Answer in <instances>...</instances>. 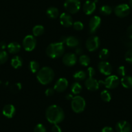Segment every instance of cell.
Returning a JSON list of instances; mask_svg holds the SVG:
<instances>
[{"instance_id":"1","label":"cell","mask_w":132,"mask_h":132,"mask_svg":"<svg viewBox=\"0 0 132 132\" xmlns=\"http://www.w3.org/2000/svg\"><path fill=\"white\" fill-rule=\"evenodd\" d=\"M45 116L49 122L53 124H58L63 121L65 118V114L62 108L57 105H51L47 109Z\"/></svg>"},{"instance_id":"2","label":"cell","mask_w":132,"mask_h":132,"mask_svg":"<svg viewBox=\"0 0 132 132\" xmlns=\"http://www.w3.org/2000/svg\"><path fill=\"white\" fill-rule=\"evenodd\" d=\"M54 78V72L49 67H44L38 71L36 78L42 85H47L53 80Z\"/></svg>"},{"instance_id":"3","label":"cell","mask_w":132,"mask_h":132,"mask_svg":"<svg viewBox=\"0 0 132 132\" xmlns=\"http://www.w3.org/2000/svg\"><path fill=\"white\" fill-rule=\"evenodd\" d=\"M65 51L64 44L60 42L52 43L49 44L46 49V54L49 58L55 59L62 56Z\"/></svg>"},{"instance_id":"4","label":"cell","mask_w":132,"mask_h":132,"mask_svg":"<svg viewBox=\"0 0 132 132\" xmlns=\"http://www.w3.org/2000/svg\"><path fill=\"white\" fill-rule=\"evenodd\" d=\"M86 108V101L81 96H76L71 100V108L75 113H80Z\"/></svg>"},{"instance_id":"5","label":"cell","mask_w":132,"mask_h":132,"mask_svg":"<svg viewBox=\"0 0 132 132\" xmlns=\"http://www.w3.org/2000/svg\"><path fill=\"white\" fill-rule=\"evenodd\" d=\"M80 0H66L64 3V8L69 14L77 13L80 9Z\"/></svg>"},{"instance_id":"6","label":"cell","mask_w":132,"mask_h":132,"mask_svg":"<svg viewBox=\"0 0 132 132\" xmlns=\"http://www.w3.org/2000/svg\"><path fill=\"white\" fill-rule=\"evenodd\" d=\"M120 80L119 77L116 75H110L104 81H99V84L104 85L105 87L109 89H113L118 87Z\"/></svg>"},{"instance_id":"7","label":"cell","mask_w":132,"mask_h":132,"mask_svg":"<svg viewBox=\"0 0 132 132\" xmlns=\"http://www.w3.org/2000/svg\"><path fill=\"white\" fill-rule=\"evenodd\" d=\"M36 46V40L33 35H27L23 40V47L28 52L32 51Z\"/></svg>"},{"instance_id":"8","label":"cell","mask_w":132,"mask_h":132,"mask_svg":"<svg viewBox=\"0 0 132 132\" xmlns=\"http://www.w3.org/2000/svg\"><path fill=\"white\" fill-rule=\"evenodd\" d=\"M100 39L96 36H91L86 41V48L89 52L95 51L100 46Z\"/></svg>"},{"instance_id":"9","label":"cell","mask_w":132,"mask_h":132,"mask_svg":"<svg viewBox=\"0 0 132 132\" xmlns=\"http://www.w3.org/2000/svg\"><path fill=\"white\" fill-rule=\"evenodd\" d=\"M115 15L119 18H125L129 15L130 12V7L128 5L123 3L116 6L114 9Z\"/></svg>"},{"instance_id":"10","label":"cell","mask_w":132,"mask_h":132,"mask_svg":"<svg viewBox=\"0 0 132 132\" xmlns=\"http://www.w3.org/2000/svg\"><path fill=\"white\" fill-rule=\"evenodd\" d=\"M60 42L63 44H65L69 47H77L79 45V40L75 36H62Z\"/></svg>"},{"instance_id":"11","label":"cell","mask_w":132,"mask_h":132,"mask_svg":"<svg viewBox=\"0 0 132 132\" xmlns=\"http://www.w3.org/2000/svg\"><path fill=\"white\" fill-rule=\"evenodd\" d=\"M98 69L100 73L104 75L110 76L112 73V66L109 62L106 61H101L98 64Z\"/></svg>"},{"instance_id":"12","label":"cell","mask_w":132,"mask_h":132,"mask_svg":"<svg viewBox=\"0 0 132 132\" xmlns=\"http://www.w3.org/2000/svg\"><path fill=\"white\" fill-rule=\"evenodd\" d=\"M62 62L64 63V65L69 67H72L75 65L77 62V55L74 53H66L63 55L62 58Z\"/></svg>"},{"instance_id":"13","label":"cell","mask_w":132,"mask_h":132,"mask_svg":"<svg viewBox=\"0 0 132 132\" xmlns=\"http://www.w3.org/2000/svg\"><path fill=\"white\" fill-rule=\"evenodd\" d=\"M98 81L93 77H89L85 81V86L88 90L91 91H96L99 89Z\"/></svg>"},{"instance_id":"14","label":"cell","mask_w":132,"mask_h":132,"mask_svg":"<svg viewBox=\"0 0 132 132\" xmlns=\"http://www.w3.org/2000/svg\"><path fill=\"white\" fill-rule=\"evenodd\" d=\"M60 22L65 27H70L73 25V21L71 16L69 13L63 12L60 16Z\"/></svg>"},{"instance_id":"15","label":"cell","mask_w":132,"mask_h":132,"mask_svg":"<svg viewBox=\"0 0 132 132\" xmlns=\"http://www.w3.org/2000/svg\"><path fill=\"white\" fill-rule=\"evenodd\" d=\"M69 86L68 80L65 78H60L56 81L54 86V89L58 93H62L65 91Z\"/></svg>"},{"instance_id":"16","label":"cell","mask_w":132,"mask_h":132,"mask_svg":"<svg viewBox=\"0 0 132 132\" xmlns=\"http://www.w3.org/2000/svg\"><path fill=\"white\" fill-rule=\"evenodd\" d=\"M101 24V18L99 16H95L92 17L89 22V32L91 34H93L96 31Z\"/></svg>"},{"instance_id":"17","label":"cell","mask_w":132,"mask_h":132,"mask_svg":"<svg viewBox=\"0 0 132 132\" xmlns=\"http://www.w3.org/2000/svg\"><path fill=\"white\" fill-rule=\"evenodd\" d=\"M96 0H95V1H91V0L86 1L83 5L84 12L86 15L92 14L96 9Z\"/></svg>"},{"instance_id":"18","label":"cell","mask_w":132,"mask_h":132,"mask_svg":"<svg viewBox=\"0 0 132 132\" xmlns=\"http://www.w3.org/2000/svg\"><path fill=\"white\" fill-rule=\"evenodd\" d=\"M115 128L117 132H129L131 129L130 124L126 120H120L118 122Z\"/></svg>"},{"instance_id":"19","label":"cell","mask_w":132,"mask_h":132,"mask_svg":"<svg viewBox=\"0 0 132 132\" xmlns=\"http://www.w3.org/2000/svg\"><path fill=\"white\" fill-rule=\"evenodd\" d=\"M3 115L6 117L11 119L14 117L16 113V109L15 107L12 104H7L4 106L3 109Z\"/></svg>"},{"instance_id":"20","label":"cell","mask_w":132,"mask_h":132,"mask_svg":"<svg viewBox=\"0 0 132 132\" xmlns=\"http://www.w3.org/2000/svg\"><path fill=\"white\" fill-rule=\"evenodd\" d=\"M7 49L11 54H16L21 50V45L17 42H11L7 45Z\"/></svg>"},{"instance_id":"21","label":"cell","mask_w":132,"mask_h":132,"mask_svg":"<svg viewBox=\"0 0 132 132\" xmlns=\"http://www.w3.org/2000/svg\"><path fill=\"white\" fill-rule=\"evenodd\" d=\"M122 86L126 89L132 88V77L131 76H124L120 80Z\"/></svg>"},{"instance_id":"22","label":"cell","mask_w":132,"mask_h":132,"mask_svg":"<svg viewBox=\"0 0 132 132\" xmlns=\"http://www.w3.org/2000/svg\"><path fill=\"white\" fill-rule=\"evenodd\" d=\"M47 16L51 19H55L59 16V11L57 8L54 7H51L47 10Z\"/></svg>"},{"instance_id":"23","label":"cell","mask_w":132,"mask_h":132,"mask_svg":"<svg viewBox=\"0 0 132 132\" xmlns=\"http://www.w3.org/2000/svg\"><path fill=\"white\" fill-rule=\"evenodd\" d=\"M23 65V60L19 56H14L11 60V65L14 69H18L21 68Z\"/></svg>"},{"instance_id":"24","label":"cell","mask_w":132,"mask_h":132,"mask_svg":"<svg viewBox=\"0 0 132 132\" xmlns=\"http://www.w3.org/2000/svg\"><path fill=\"white\" fill-rule=\"evenodd\" d=\"M44 32V27L42 25H38L35 26L32 29V34L35 37L40 36L42 35Z\"/></svg>"},{"instance_id":"25","label":"cell","mask_w":132,"mask_h":132,"mask_svg":"<svg viewBox=\"0 0 132 132\" xmlns=\"http://www.w3.org/2000/svg\"><path fill=\"white\" fill-rule=\"evenodd\" d=\"M82 87L80 84L78 82H75L73 83L71 87V91L73 95H78L82 91Z\"/></svg>"},{"instance_id":"26","label":"cell","mask_w":132,"mask_h":132,"mask_svg":"<svg viewBox=\"0 0 132 132\" xmlns=\"http://www.w3.org/2000/svg\"><path fill=\"white\" fill-rule=\"evenodd\" d=\"M29 69L32 73H38V71L40 70V64L37 61L32 60L29 63Z\"/></svg>"},{"instance_id":"27","label":"cell","mask_w":132,"mask_h":132,"mask_svg":"<svg viewBox=\"0 0 132 132\" xmlns=\"http://www.w3.org/2000/svg\"><path fill=\"white\" fill-rule=\"evenodd\" d=\"M86 73L84 71H78L73 75V78L76 81H82L86 79Z\"/></svg>"},{"instance_id":"28","label":"cell","mask_w":132,"mask_h":132,"mask_svg":"<svg viewBox=\"0 0 132 132\" xmlns=\"http://www.w3.org/2000/svg\"><path fill=\"white\" fill-rule=\"evenodd\" d=\"M78 61H79V63L82 65L86 67V66H88L89 65L91 60H90V58L88 56L85 55V54H82V55L80 56Z\"/></svg>"},{"instance_id":"29","label":"cell","mask_w":132,"mask_h":132,"mask_svg":"<svg viewBox=\"0 0 132 132\" xmlns=\"http://www.w3.org/2000/svg\"><path fill=\"white\" fill-rule=\"evenodd\" d=\"M101 97L103 101L106 102H109L111 100V95L110 92L108 90H104L101 92Z\"/></svg>"},{"instance_id":"30","label":"cell","mask_w":132,"mask_h":132,"mask_svg":"<svg viewBox=\"0 0 132 132\" xmlns=\"http://www.w3.org/2000/svg\"><path fill=\"white\" fill-rule=\"evenodd\" d=\"M100 12L104 16H108L112 12V8L109 5H103L100 9Z\"/></svg>"},{"instance_id":"31","label":"cell","mask_w":132,"mask_h":132,"mask_svg":"<svg viewBox=\"0 0 132 132\" xmlns=\"http://www.w3.org/2000/svg\"><path fill=\"white\" fill-rule=\"evenodd\" d=\"M99 58L102 60H105L107 59L110 56V52H109V50L108 49H106V48H104L102 50L100 51L99 53Z\"/></svg>"},{"instance_id":"32","label":"cell","mask_w":132,"mask_h":132,"mask_svg":"<svg viewBox=\"0 0 132 132\" xmlns=\"http://www.w3.org/2000/svg\"><path fill=\"white\" fill-rule=\"evenodd\" d=\"M8 60V54L5 51H0V65L5 63Z\"/></svg>"},{"instance_id":"33","label":"cell","mask_w":132,"mask_h":132,"mask_svg":"<svg viewBox=\"0 0 132 132\" xmlns=\"http://www.w3.org/2000/svg\"><path fill=\"white\" fill-rule=\"evenodd\" d=\"M21 87H22V86H21V83H16L12 85L11 90L14 93H18L21 89Z\"/></svg>"},{"instance_id":"34","label":"cell","mask_w":132,"mask_h":132,"mask_svg":"<svg viewBox=\"0 0 132 132\" xmlns=\"http://www.w3.org/2000/svg\"><path fill=\"white\" fill-rule=\"evenodd\" d=\"M125 60L127 62L132 64V48L129 49L125 54Z\"/></svg>"},{"instance_id":"35","label":"cell","mask_w":132,"mask_h":132,"mask_svg":"<svg viewBox=\"0 0 132 132\" xmlns=\"http://www.w3.org/2000/svg\"><path fill=\"white\" fill-rule=\"evenodd\" d=\"M73 28L76 30H82L84 29V24L81 21H77L73 23Z\"/></svg>"},{"instance_id":"36","label":"cell","mask_w":132,"mask_h":132,"mask_svg":"<svg viewBox=\"0 0 132 132\" xmlns=\"http://www.w3.org/2000/svg\"><path fill=\"white\" fill-rule=\"evenodd\" d=\"M34 132H47L46 128L42 124H38L35 126Z\"/></svg>"},{"instance_id":"37","label":"cell","mask_w":132,"mask_h":132,"mask_svg":"<svg viewBox=\"0 0 132 132\" xmlns=\"http://www.w3.org/2000/svg\"><path fill=\"white\" fill-rule=\"evenodd\" d=\"M117 73L119 76L120 77H124L126 76V69L124 66L121 65L117 69Z\"/></svg>"},{"instance_id":"38","label":"cell","mask_w":132,"mask_h":132,"mask_svg":"<svg viewBox=\"0 0 132 132\" xmlns=\"http://www.w3.org/2000/svg\"><path fill=\"white\" fill-rule=\"evenodd\" d=\"M54 91H55V90H54V88L49 87V88L47 89L45 92V94L47 96H51L54 95Z\"/></svg>"},{"instance_id":"39","label":"cell","mask_w":132,"mask_h":132,"mask_svg":"<svg viewBox=\"0 0 132 132\" xmlns=\"http://www.w3.org/2000/svg\"><path fill=\"white\" fill-rule=\"evenodd\" d=\"M87 75H88L89 77H94V75H95V70L92 67H89V68H87Z\"/></svg>"},{"instance_id":"40","label":"cell","mask_w":132,"mask_h":132,"mask_svg":"<svg viewBox=\"0 0 132 132\" xmlns=\"http://www.w3.org/2000/svg\"><path fill=\"white\" fill-rule=\"evenodd\" d=\"M52 132H62V129L58 124H54L52 127Z\"/></svg>"},{"instance_id":"41","label":"cell","mask_w":132,"mask_h":132,"mask_svg":"<svg viewBox=\"0 0 132 132\" xmlns=\"http://www.w3.org/2000/svg\"><path fill=\"white\" fill-rule=\"evenodd\" d=\"M126 35L127 36L129 39H132V24L131 25H129L128 29H127Z\"/></svg>"},{"instance_id":"42","label":"cell","mask_w":132,"mask_h":132,"mask_svg":"<svg viewBox=\"0 0 132 132\" xmlns=\"http://www.w3.org/2000/svg\"><path fill=\"white\" fill-rule=\"evenodd\" d=\"M101 132H114L113 129L110 126H106L102 128Z\"/></svg>"},{"instance_id":"43","label":"cell","mask_w":132,"mask_h":132,"mask_svg":"<svg viewBox=\"0 0 132 132\" xmlns=\"http://www.w3.org/2000/svg\"><path fill=\"white\" fill-rule=\"evenodd\" d=\"M75 52H76V54H78V55H82V53H83V49H82V48L77 47V49H76Z\"/></svg>"},{"instance_id":"44","label":"cell","mask_w":132,"mask_h":132,"mask_svg":"<svg viewBox=\"0 0 132 132\" xmlns=\"http://www.w3.org/2000/svg\"><path fill=\"white\" fill-rule=\"evenodd\" d=\"M7 47V44H5V42H0V49H5L6 47Z\"/></svg>"},{"instance_id":"45","label":"cell","mask_w":132,"mask_h":132,"mask_svg":"<svg viewBox=\"0 0 132 132\" xmlns=\"http://www.w3.org/2000/svg\"><path fill=\"white\" fill-rule=\"evenodd\" d=\"M73 97H74V96H73V95H72L71 93L67 94L65 96V98L67 100H72V99L73 98Z\"/></svg>"},{"instance_id":"46","label":"cell","mask_w":132,"mask_h":132,"mask_svg":"<svg viewBox=\"0 0 132 132\" xmlns=\"http://www.w3.org/2000/svg\"><path fill=\"white\" fill-rule=\"evenodd\" d=\"M129 6L132 9V0H129Z\"/></svg>"},{"instance_id":"47","label":"cell","mask_w":132,"mask_h":132,"mask_svg":"<svg viewBox=\"0 0 132 132\" xmlns=\"http://www.w3.org/2000/svg\"><path fill=\"white\" fill-rule=\"evenodd\" d=\"M93 132H95V131H93Z\"/></svg>"}]
</instances>
